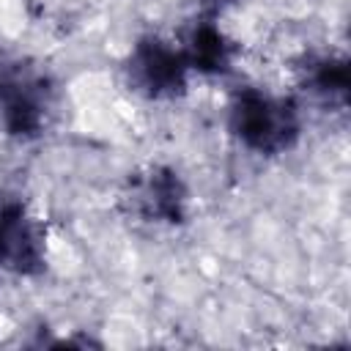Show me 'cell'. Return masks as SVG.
<instances>
[{"mask_svg": "<svg viewBox=\"0 0 351 351\" xmlns=\"http://www.w3.org/2000/svg\"><path fill=\"white\" fill-rule=\"evenodd\" d=\"M236 134L261 154L282 151L299 132V118L291 101L271 99L258 90H244L233 107Z\"/></svg>", "mask_w": 351, "mask_h": 351, "instance_id": "obj_1", "label": "cell"}, {"mask_svg": "<svg viewBox=\"0 0 351 351\" xmlns=\"http://www.w3.org/2000/svg\"><path fill=\"white\" fill-rule=\"evenodd\" d=\"M0 266L16 274H36L44 266V241L25 206L0 197Z\"/></svg>", "mask_w": 351, "mask_h": 351, "instance_id": "obj_2", "label": "cell"}, {"mask_svg": "<svg viewBox=\"0 0 351 351\" xmlns=\"http://www.w3.org/2000/svg\"><path fill=\"white\" fill-rule=\"evenodd\" d=\"M0 112L11 134H36L44 123V90L41 82L11 71L0 80Z\"/></svg>", "mask_w": 351, "mask_h": 351, "instance_id": "obj_3", "label": "cell"}, {"mask_svg": "<svg viewBox=\"0 0 351 351\" xmlns=\"http://www.w3.org/2000/svg\"><path fill=\"white\" fill-rule=\"evenodd\" d=\"M186 58L178 55L176 49H170L162 41H143L134 52L132 60V71L134 80L148 88L151 93L162 96V93H176L178 88H184V74H186Z\"/></svg>", "mask_w": 351, "mask_h": 351, "instance_id": "obj_4", "label": "cell"}, {"mask_svg": "<svg viewBox=\"0 0 351 351\" xmlns=\"http://www.w3.org/2000/svg\"><path fill=\"white\" fill-rule=\"evenodd\" d=\"M137 206L151 219L178 222L184 208V186L170 170H154L134 192Z\"/></svg>", "mask_w": 351, "mask_h": 351, "instance_id": "obj_5", "label": "cell"}, {"mask_svg": "<svg viewBox=\"0 0 351 351\" xmlns=\"http://www.w3.org/2000/svg\"><path fill=\"white\" fill-rule=\"evenodd\" d=\"M184 58L189 66H195L200 71H219L228 63V44L214 25H200L192 33L189 55H184Z\"/></svg>", "mask_w": 351, "mask_h": 351, "instance_id": "obj_6", "label": "cell"}, {"mask_svg": "<svg viewBox=\"0 0 351 351\" xmlns=\"http://www.w3.org/2000/svg\"><path fill=\"white\" fill-rule=\"evenodd\" d=\"M315 85L321 88V90H329V93H343L346 88H348V69H346V63H321V69H318V77H315Z\"/></svg>", "mask_w": 351, "mask_h": 351, "instance_id": "obj_7", "label": "cell"}]
</instances>
